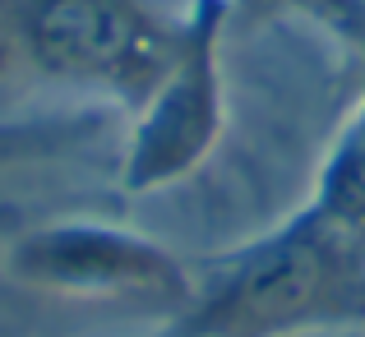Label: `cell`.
<instances>
[{
    "mask_svg": "<svg viewBox=\"0 0 365 337\" xmlns=\"http://www.w3.org/2000/svg\"><path fill=\"white\" fill-rule=\"evenodd\" d=\"M0 24L33 70L134 107L167 79L185 33H171L143 0H5Z\"/></svg>",
    "mask_w": 365,
    "mask_h": 337,
    "instance_id": "obj_1",
    "label": "cell"
},
{
    "mask_svg": "<svg viewBox=\"0 0 365 337\" xmlns=\"http://www.w3.org/2000/svg\"><path fill=\"white\" fill-rule=\"evenodd\" d=\"M222 0H199L195 19L180 33V51L167 79L143 102V120L134 130L130 157H125V190H153L171 176L190 171L204 157L217 130V65L213 37Z\"/></svg>",
    "mask_w": 365,
    "mask_h": 337,
    "instance_id": "obj_2",
    "label": "cell"
},
{
    "mask_svg": "<svg viewBox=\"0 0 365 337\" xmlns=\"http://www.w3.org/2000/svg\"><path fill=\"white\" fill-rule=\"evenodd\" d=\"M5 273L19 286L65 296L176 291L180 273L153 240L98 222H51L9 240Z\"/></svg>",
    "mask_w": 365,
    "mask_h": 337,
    "instance_id": "obj_3",
    "label": "cell"
},
{
    "mask_svg": "<svg viewBox=\"0 0 365 337\" xmlns=\"http://www.w3.org/2000/svg\"><path fill=\"white\" fill-rule=\"evenodd\" d=\"M338 286V264L324 236L310 227H296L292 236L264 245L255 259L204 305L199 328L204 333H232V328H259L277 323L287 314L310 310L324 301V291Z\"/></svg>",
    "mask_w": 365,
    "mask_h": 337,
    "instance_id": "obj_4",
    "label": "cell"
},
{
    "mask_svg": "<svg viewBox=\"0 0 365 337\" xmlns=\"http://www.w3.org/2000/svg\"><path fill=\"white\" fill-rule=\"evenodd\" d=\"M351 148H356L361 157H365V115H361V130H356V139H351Z\"/></svg>",
    "mask_w": 365,
    "mask_h": 337,
    "instance_id": "obj_5",
    "label": "cell"
}]
</instances>
